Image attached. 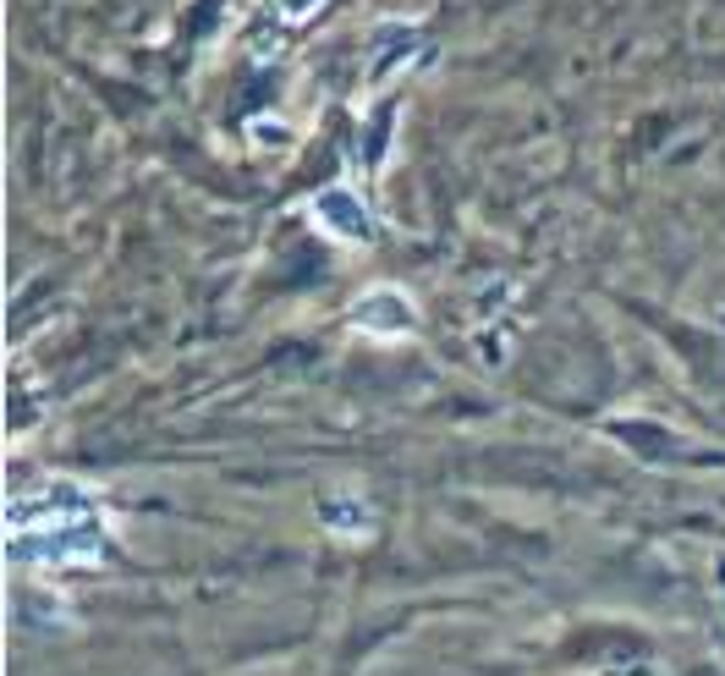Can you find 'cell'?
<instances>
[{
    "mask_svg": "<svg viewBox=\"0 0 725 676\" xmlns=\"http://www.w3.org/2000/svg\"><path fill=\"white\" fill-rule=\"evenodd\" d=\"M319 215H335L330 226L346 231V237H363V231H369V226H363V204L346 198V193H324V198H319Z\"/></svg>",
    "mask_w": 725,
    "mask_h": 676,
    "instance_id": "6da1fadb",
    "label": "cell"
}]
</instances>
